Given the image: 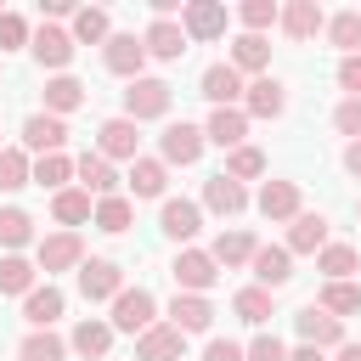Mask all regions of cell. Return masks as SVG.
I'll return each mask as SVG.
<instances>
[{"instance_id":"obj_1","label":"cell","mask_w":361,"mask_h":361,"mask_svg":"<svg viewBox=\"0 0 361 361\" xmlns=\"http://www.w3.org/2000/svg\"><path fill=\"white\" fill-rule=\"evenodd\" d=\"M169 113V85L164 79H130V90H124V118H164Z\"/></svg>"},{"instance_id":"obj_2","label":"cell","mask_w":361,"mask_h":361,"mask_svg":"<svg viewBox=\"0 0 361 361\" xmlns=\"http://www.w3.org/2000/svg\"><path fill=\"white\" fill-rule=\"evenodd\" d=\"M175 282H180V293H203V288H214V254H203V248H180L175 254Z\"/></svg>"},{"instance_id":"obj_3","label":"cell","mask_w":361,"mask_h":361,"mask_svg":"<svg viewBox=\"0 0 361 361\" xmlns=\"http://www.w3.org/2000/svg\"><path fill=\"white\" fill-rule=\"evenodd\" d=\"M152 310H158V305H152L147 288H124V293L113 299V327H118V333H147V327H152Z\"/></svg>"},{"instance_id":"obj_4","label":"cell","mask_w":361,"mask_h":361,"mask_svg":"<svg viewBox=\"0 0 361 361\" xmlns=\"http://www.w3.org/2000/svg\"><path fill=\"white\" fill-rule=\"evenodd\" d=\"M180 344H186V333L175 322H152L135 338V361H180Z\"/></svg>"},{"instance_id":"obj_5","label":"cell","mask_w":361,"mask_h":361,"mask_svg":"<svg viewBox=\"0 0 361 361\" xmlns=\"http://www.w3.org/2000/svg\"><path fill=\"white\" fill-rule=\"evenodd\" d=\"M79 293L85 299H118L124 293V271L113 259H85L79 265Z\"/></svg>"},{"instance_id":"obj_6","label":"cell","mask_w":361,"mask_h":361,"mask_svg":"<svg viewBox=\"0 0 361 361\" xmlns=\"http://www.w3.org/2000/svg\"><path fill=\"white\" fill-rule=\"evenodd\" d=\"M180 28H186V39H220L226 34V6L220 0H192L180 11Z\"/></svg>"},{"instance_id":"obj_7","label":"cell","mask_w":361,"mask_h":361,"mask_svg":"<svg viewBox=\"0 0 361 361\" xmlns=\"http://www.w3.org/2000/svg\"><path fill=\"white\" fill-rule=\"evenodd\" d=\"M158 226H164V237L192 243V237L203 231V209H197L192 197H169V203H164V214H158Z\"/></svg>"},{"instance_id":"obj_8","label":"cell","mask_w":361,"mask_h":361,"mask_svg":"<svg viewBox=\"0 0 361 361\" xmlns=\"http://www.w3.org/2000/svg\"><path fill=\"white\" fill-rule=\"evenodd\" d=\"M107 68L113 73H124V79H141V62H147V45L135 39V34H107Z\"/></svg>"},{"instance_id":"obj_9","label":"cell","mask_w":361,"mask_h":361,"mask_svg":"<svg viewBox=\"0 0 361 361\" xmlns=\"http://www.w3.org/2000/svg\"><path fill=\"white\" fill-rule=\"evenodd\" d=\"M23 141H28L39 158H51V152H62V141H68V124H62L56 113H34V118L23 124Z\"/></svg>"},{"instance_id":"obj_10","label":"cell","mask_w":361,"mask_h":361,"mask_svg":"<svg viewBox=\"0 0 361 361\" xmlns=\"http://www.w3.org/2000/svg\"><path fill=\"white\" fill-rule=\"evenodd\" d=\"M203 141H209V135H203L197 124H186V118L169 124V130H164V164H197Z\"/></svg>"},{"instance_id":"obj_11","label":"cell","mask_w":361,"mask_h":361,"mask_svg":"<svg viewBox=\"0 0 361 361\" xmlns=\"http://www.w3.org/2000/svg\"><path fill=\"white\" fill-rule=\"evenodd\" d=\"M293 322H299L305 344H316V350H322V344H344V322H338V316H327L322 305H305Z\"/></svg>"},{"instance_id":"obj_12","label":"cell","mask_w":361,"mask_h":361,"mask_svg":"<svg viewBox=\"0 0 361 361\" xmlns=\"http://www.w3.org/2000/svg\"><path fill=\"white\" fill-rule=\"evenodd\" d=\"M214 147H226V152H237L243 147V135H248V113H237V107H214L209 113V130H203Z\"/></svg>"},{"instance_id":"obj_13","label":"cell","mask_w":361,"mask_h":361,"mask_svg":"<svg viewBox=\"0 0 361 361\" xmlns=\"http://www.w3.org/2000/svg\"><path fill=\"white\" fill-rule=\"evenodd\" d=\"M203 203H209L214 214H243L248 192H243V180H231V175L220 169V175H209V180H203Z\"/></svg>"},{"instance_id":"obj_14","label":"cell","mask_w":361,"mask_h":361,"mask_svg":"<svg viewBox=\"0 0 361 361\" xmlns=\"http://www.w3.org/2000/svg\"><path fill=\"white\" fill-rule=\"evenodd\" d=\"M259 214L265 220H299V186L293 180H265L259 186Z\"/></svg>"},{"instance_id":"obj_15","label":"cell","mask_w":361,"mask_h":361,"mask_svg":"<svg viewBox=\"0 0 361 361\" xmlns=\"http://www.w3.org/2000/svg\"><path fill=\"white\" fill-rule=\"evenodd\" d=\"M322 23H327V17H322L316 0H288V6H282V34H288V39H316Z\"/></svg>"},{"instance_id":"obj_16","label":"cell","mask_w":361,"mask_h":361,"mask_svg":"<svg viewBox=\"0 0 361 361\" xmlns=\"http://www.w3.org/2000/svg\"><path fill=\"white\" fill-rule=\"evenodd\" d=\"M141 45H147V56H164V62H175V56L186 51V28H180V23H169V17H158V23L141 34Z\"/></svg>"},{"instance_id":"obj_17","label":"cell","mask_w":361,"mask_h":361,"mask_svg":"<svg viewBox=\"0 0 361 361\" xmlns=\"http://www.w3.org/2000/svg\"><path fill=\"white\" fill-rule=\"evenodd\" d=\"M79 254H85V243H79L73 231H56V237L39 243V271H45V276H51V271H68V265H79Z\"/></svg>"},{"instance_id":"obj_18","label":"cell","mask_w":361,"mask_h":361,"mask_svg":"<svg viewBox=\"0 0 361 361\" xmlns=\"http://www.w3.org/2000/svg\"><path fill=\"white\" fill-rule=\"evenodd\" d=\"M169 316H175V327H180V333H209V322H214V305H209L203 293H175Z\"/></svg>"},{"instance_id":"obj_19","label":"cell","mask_w":361,"mask_h":361,"mask_svg":"<svg viewBox=\"0 0 361 361\" xmlns=\"http://www.w3.org/2000/svg\"><path fill=\"white\" fill-rule=\"evenodd\" d=\"M203 96H209L214 107H231V102L243 96V79H237V68H231V62H214V68H203Z\"/></svg>"},{"instance_id":"obj_20","label":"cell","mask_w":361,"mask_h":361,"mask_svg":"<svg viewBox=\"0 0 361 361\" xmlns=\"http://www.w3.org/2000/svg\"><path fill=\"white\" fill-rule=\"evenodd\" d=\"M243 102H248L254 118H276V113L288 107V90H282V79H254V85L243 90Z\"/></svg>"},{"instance_id":"obj_21","label":"cell","mask_w":361,"mask_h":361,"mask_svg":"<svg viewBox=\"0 0 361 361\" xmlns=\"http://www.w3.org/2000/svg\"><path fill=\"white\" fill-rule=\"evenodd\" d=\"M135 147H141L135 118H107V124H102V158H130V164H135Z\"/></svg>"},{"instance_id":"obj_22","label":"cell","mask_w":361,"mask_h":361,"mask_svg":"<svg viewBox=\"0 0 361 361\" xmlns=\"http://www.w3.org/2000/svg\"><path fill=\"white\" fill-rule=\"evenodd\" d=\"M327 248V220L322 214H299L288 226V254H322Z\"/></svg>"},{"instance_id":"obj_23","label":"cell","mask_w":361,"mask_h":361,"mask_svg":"<svg viewBox=\"0 0 361 361\" xmlns=\"http://www.w3.org/2000/svg\"><path fill=\"white\" fill-rule=\"evenodd\" d=\"M34 56H39V68H68V62H73V34L39 28V34H34Z\"/></svg>"},{"instance_id":"obj_24","label":"cell","mask_w":361,"mask_h":361,"mask_svg":"<svg viewBox=\"0 0 361 361\" xmlns=\"http://www.w3.org/2000/svg\"><path fill=\"white\" fill-rule=\"evenodd\" d=\"M254 276H259V288H282L293 276V254L288 248H254Z\"/></svg>"},{"instance_id":"obj_25","label":"cell","mask_w":361,"mask_h":361,"mask_svg":"<svg viewBox=\"0 0 361 361\" xmlns=\"http://www.w3.org/2000/svg\"><path fill=\"white\" fill-rule=\"evenodd\" d=\"M62 305H68V299H62V288H51V282H45V288H34V293L23 299V316H28V322L45 333V327L62 316Z\"/></svg>"},{"instance_id":"obj_26","label":"cell","mask_w":361,"mask_h":361,"mask_svg":"<svg viewBox=\"0 0 361 361\" xmlns=\"http://www.w3.org/2000/svg\"><path fill=\"white\" fill-rule=\"evenodd\" d=\"M79 102H85V85H79L73 73H56V79H45V113H56V118H62V113H73Z\"/></svg>"},{"instance_id":"obj_27","label":"cell","mask_w":361,"mask_h":361,"mask_svg":"<svg viewBox=\"0 0 361 361\" xmlns=\"http://www.w3.org/2000/svg\"><path fill=\"white\" fill-rule=\"evenodd\" d=\"M79 180H85V192H96V197H118V192H113L118 175H113V164H107L102 152H85V158H79Z\"/></svg>"},{"instance_id":"obj_28","label":"cell","mask_w":361,"mask_h":361,"mask_svg":"<svg viewBox=\"0 0 361 361\" xmlns=\"http://www.w3.org/2000/svg\"><path fill=\"white\" fill-rule=\"evenodd\" d=\"M68 344H73V350H79V355H85V361H90V355H96V361H102V355H107V350H113V322H79V327H73V338H68Z\"/></svg>"},{"instance_id":"obj_29","label":"cell","mask_w":361,"mask_h":361,"mask_svg":"<svg viewBox=\"0 0 361 361\" xmlns=\"http://www.w3.org/2000/svg\"><path fill=\"white\" fill-rule=\"evenodd\" d=\"M265 62H271V45H265L259 34H237V45H231V68H237V73H243V68L259 73Z\"/></svg>"},{"instance_id":"obj_30","label":"cell","mask_w":361,"mask_h":361,"mask_svg":"<svg viewBox=\"0 0 361 361\" xmlns=\"http://www.w3.org/2000/svg\"><path fill=\"white\" fill-rule=\"evenodd\" d=\"M164 158H135L130 164V186H135V197H158L164 192Z\"/></svg>"},{"instance_id":"obj_31","label":"cell","mask_w":361,"mask_h":361,"mask_svg":"<svg viewBox=\"0 0 361 361\" xmlns=\"http://www.w3.org/2000/svg\"><path fill=\"white\" fill-rule=\"evenodd\" d=\"M0 293H23V299L34 293V265L23 254H6L0 259Z\"/></svg>"},{"instance_id":"obj_32","label":"cell","mask_w":361,"mask_h":361,"mask_svg":"<svg viewBox=\"0 0 361 361\" xmlns=\"http://www.w3.org/2000/svg\"><path fill=\"white\" fill-rule=\"evenodd\" d=\"M327 39L344 51V56H361V11H338L327 23Z\"/></svg>"},{"instance_id":"obj_33","label":"cell","mask_w":361,"mask_h":361,"mask_svg":"<svg viewBox=\"0 0 361 361\" xmlns=\"http://www.w3.org/2000/svg\"><path fill=\"white\" fill-rule=\"evenodd\" d=\"M254 259V237L248 231H220L214 237V265H243Z\"/></svg>"},{"instance_id":"obj_34","label":"cell","mask_w":361,"mask_h":361,"mask_svg":"<svg viewBox=\"0 0 361 361\" xmlns=\"http://www.w3.org/2000/svg\"><path fill=\"white\" fill-rule=\"evenodd\" d=\"M316 271H322L327 282H344V276L355 271V248H350V243H333V248H322V254H316Z\"/></svg>"},{"instance_id":"obj_35","label":"cell","mask_w":361,"mask_h":361,"mask_svg":"<svg viewBox=\"0 0 361 361\" xmlns=\"http://www.w3.org/2000/svg\"><path fill=\"white\" fill-rule=\"evenodd\" d=\"M316 305H322L327 316H350V310H361V288H355V282H327Z\"/></svg>"},{"instance_id":"obj_36","label":"cell","mask_w":361,"mask_h":361,"mask_svg":"<svg viewBox=\"0 0 361 361\" xmlns=\"http://www.w3.org/2000/svg\"><path fill=\"white\" fill-rule=\"evenodd\" d=\"M17 355H23V361H68V344H62V338L45 327V333H28Z\"/></svg>"},{"instance_id":"obj_37","label":"cell","mask_w":361,"mask_h":361,"mask_svg":"<svg viewBox=\"0 0 361 361\" xmlns=\"http://www.w3.org/2000/svg\"><path fill=\"white\" fill-rule=\"evenodd\" d=\"M51 214H56L62 226H79V220H90V192H73V186H62V192H56V203H51Z\"/></svg>"},{"instance_id":"obj_38","label":"cell","mask_w":361,"mask_h":361,"mask_svg":"<svg viewBox=\"0 0 361 361\" xmlns=\"http://www.w3.org/2000/svg\"><path fill=\"white\" fill-rule=\"evenodd\" d=\"M34 180V164L17 152V147H6L0 152V192H17V186H28Z\"/></svg>"},{"instance_id":"obj_39","label":"cell","mask_w":361,"mask_h":361,"mask_svg":"<svg viewBox=\"0 0 361 361\" xmlns=\"http://www.w3.org/2000/svg\"><path fill=\"white\" fill-rule=\"evenodd\" d=\"M34 237V220L23 209H0V248H23Z\"/></svg>"},{"instance_id":"obj_40","label":"cell","mask_w":361,"mask_h":361,"mask_svg":"<svg viewBox=\"0 0 361 361\" xmlns=\"http://www.w3.org/2000/svg\"><path fill=\"white\" fill-rule=\"evenodd\" d=\"M73 39H85V45L107 39V11H102V6H85V11H73Z\"/></svg>"},{"instance_id":"obj_41","label":"cell","mask_w":361,"mask_h":361,"mask_svg":"<svg viewBox=\"0 0 361 361\" xmlns=\"http://www.w3.org/2000/svg\"><path fill=\"white\" fill-rule=\"evenodd\" d=\"M96 226H102L107 237L130 231V203H124V197H102V203H96Z\"/></svg>"},{"instance_id":"obj_42","label":"cell","mask_w":361,"mask_h":361,"mask_svg":"<svg viewBox=\"0 0 361 361\" xmlns=\"http://www.w3.org/2000/svg\"><path fill=\"white\" fill-rule=\"evenodd\" d=\"M231 305H237L243 322H265V316H271V288H243Z\"/></svg>"},{"instance_id":"obj_43","label":"cell","mask_w":361,"mask_h":361,"mask_svg":"<svg viewBox=\"0 0 361 361\" xmlns=\"http://www.w3.org/2000/svg\"><path fill=\"white\" fill-rule=\"evenodd\" d=\"M243 23H248V34H259V28H271V23H282V11H276V0H243V11H237Z\"/></svg>"},{"instance_id":"obj_44","label":"cell","mask_w":361,"mask_h":361,"mask_svg":"<svg viewBox=\"0 0 361 361\" xmlns=\"http://www.w3.org/2000/svg\"><path fill=\"white\" fill-rule=\"evenodd\" d=\"M259 169H265V152H259V147H237V152L226 158V175H231V180H248V175H259Z\"/></svg>"},{"instance_id":"obj_45","label":"cell","mask_w":361,"mask_h":361,"mask_svg":"<svg viewBox=\"0 0 361 361\" xmlns=\"http://www.w3.org/2000/svg\"><path fill=\"white\" fill-rule=\"evenodd\" d=\"M68 175H73V164H68L62 152H51V158H39V164H34V180H39V186H56V192H62V180H68Z\"/></svg>"},{"instance_id":"obj_46","label":"cell","mask_w":361,"mask_h":361,"mask_svg":"<svg viewBox=\"0 0 361 361\" xmlns=\"http://www.w3.org/2000/svg\"><path fill=\"white\" fill-rule=\"evenodd\" d=\"M23 39H28V23L17 11H0V51H17Z\"/></svg>"},{"instance_id":"obj_47","label":"cell","mask_w":361,"mask_h":361,"mask_svg":"<svg viewBox=\"0 0 361 361\" xmlns=\"http://www.w3.org/2000/svg\"><path fill=\"white\" fill-rule=\"evenodd\" d=\"M333 124L350 135V141H361V96H350V102H338V113H333Z\"/></svg>"},{"instance_id":"obj_48","label":"cell","mask_w":361,"mask_h":361,"mask_svg":"<svg viewBox=\"0 0 361 361\" xmlns=\"http://www.w3.org/2000/svg\"><path fill=\"white\" fill-rule=\"evenodd\" d=\"M248 361H288V350H282V338H271V333H259V338L248 344Z\"/></svg>"},{"instance_id":"obj_49","label":"cell","mask_w":361,"mask_h":361,"mask_svg":"<svg viewBox=\"0 0 361 361\" xmlns=\"http://www.w3.org/2000/svg\"><path fill=\"white\" fill-rule=\"evenodd\" d=\"M203 361H248V355H243V344H231V338H209Z\"/></svg>"},{"instance_id":"obj_50","label":"cell","mask_w":361,"mask_h":361,"mask_svg":"<svg viewBox=\"0 0 361 361\" xmlns=\"http://www.w3.org/2000/svg\"><path fill=\"white\" fill-rule=\"evenodd\" d=\"M338 85H344L350 96H361V56H344V62H338Z\"/></svg>"},{"instance_id":"obj_51","label":"cell","mask_w":361,"mask_h":361,"mask_svg":"<svg viewBox=\"0 0 361 361\" xmlns=\"http://www.w3.org/2000/svg\"><path fill=\"white\" fill-rule=\"evenodd\" d=\"M344 169L361 180V141H350V152H344Z\"/></svg>"},{"instance_id":"obj_52","label":"cell","mask_w":361,"mask_h":361,"mask_svg":"<svg viewBox=\"0 0 361 361\" xmlns=\"http://www.w3.org/2000/svg\"><path fill=\"white\" fill-rule=\"evenodd\" d=\"M288 361H322V350H316V344H299V350H293Z\"/></svg>"},{"instance_id":"obj_53","label":"cell","mask_w":361,"mask_h":361,"mask_svg":"<svg viewBox=\"0 0 361 361\" xmlns=\"http://www.w3.org/2000/svg\"><path fill=\"white\" fill-rule=\"evenodd\" d=\"M338 361H361V344H338Z\"/></svg>"},{"instance_id":"obj_54","label":"cell","mask_w":361,"mask_h":361,"mask_svg":"<svg viewBox=\"0 0 361 361\" xmlns=\"http://www.w3.org/2000/svg\"><path fill=\"white\" fill-rule=\"evenodd\" d=\"M0 152H6V147H0Z\"/></svg>"}]
</instances>
